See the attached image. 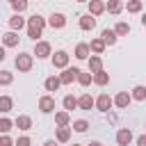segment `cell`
<instances>
[{
	"label": "cell",
	"instance_id": "1",
	"mask_svg": "<svg viewBox=\"0 0 146 146\" xmlns=\"http://www.w3.org/2000/svg\"><path fill=\"white\" fill-rule=\"evenodd\" d=\"M25 25H27V36L32 41H39V36L43 34V27H46V18L39 16V14H34V16H30L25 21Z\"/></svg>",
	"mask_w": 146,
	"mask_h": 146
},
{
	"label": "cell",
	"instance_id": "2",
	"mask_svg": "<svg viewBox=\"0 0 146 146\" xmlns=\"http://www.w3.org/2000/svg\"><path fill=\"white\" fill-rule=\"evenodd\" d=\"M14 64H16V68L21 71V73H27L30 68H32V55H27V52H21V55H16V59H14Z\"/></svg>",
	"mask_w": 146,
	"mask_h": 146
},
{
	"label": "cell",
	"instance_id": "3",
	"mask_svg": "<svg viewBox=\"0 0 146 146\" xmlns=\"http://www.w3.org/2000/svg\"><path fill=\"white\" fill-rule=\"evenodd\" d=\"M78 71H80V68H75V66H73V68H68V66H64V71H62V73H59L57 78H59V82H62V84H71V82L75 80V75H78Z\"/></svg>",
	"mask_w": 146,
	"mask_h": 146
},
{
	"label": "cell",
	"instance_id": "4",
	"mask_svg": "<svg viewBox=\"0 0 146 146\" xmlns=\"http://www.w3.org/2000/svg\"><path fill=\"white\" fill-rule=\"evenodd\" d=\"M34 55L39 59H46L50 55V43L48 41H34Z\"/></svg>",
	"mask_w": 146,
	"mask_h": 146
},
{
	"label": "cell",
	"instance_id": "5",
	"mask_svg": "<svg viewBox=\"0 0 146 146\" xmlns=\"http://www.w3.org/2000/svg\"><path fill=\"white\" fill-rule=\"evenodd\" d=\"M52 66H55V68L68 66V52H66V50H57V52L52 55Z\"/></svg>",
	"mask_w": 146,
	"mask_h": 146
},
{
	"label": "cell",
	"instance_id": "6",
	"mask_svg": "<svg viewBox=\"0 0 146 146\" xmlns=\"http://www.w3.org/2000/svg\"><path fill=\"white\" fill-rule=\"evenodd\" d=\"M39 110H41L43 114L55 112V98H52V96H41V98H39Z\"/></svg>",
	"mask_w": 146,
	"mask_h": 146
},
{
	"label": "cell",
	"instance_id": "7",
	"mask_svg": "<svg viewBox=\"0 0 146 146\" xmlns=\"http://www.w3.org/2000/svg\"><path fill=\"white\" fill-rule=\"evenodd\" d=\"M46 23H48V25H50V27H52V30H62V27H64V25H66V16H64V14H59V11H57V14H52V16H50V18H48V21H46Z\"/></svg>",
	"mask_w": 146,
	"mask_h": 146
},
{
	"label": "cell",
	"instance_id": "8",
	"mask_svg": "<svg viewBox=\"0 0 146 146\" xmlns=\"http://www.w3.org/2000/svg\"><path fill=\"white\" fill-rule=\"evenodd\" d=\"M2 46H5V48H16V46H18V32H14V30L5 32V34H2Z\"/></svg>",
	"mask_w": 146,
	"mask_h": 146
},
{
	"label": "cell",
	"instance_id": "9",
	"mask_svg": "<svg viewBox=\"0 0 146 146\" xmlns=\"http://www.w3.org/2000/svg\"><path fill=\"white\" fill-rule=\"evenodd\" d=\"M94 105H96L100 112H110V107H112V98H110V94H100V96L94 100Z\"/></svg>",
	"mask_w": 146,
	"mask_h": 146
},
{
	"label": "cell",
	"instance_id": "10",
	"mask_svg": "<svg viewBox=\"0 0 146 146\" xmlns=\"http://www.w3.org/2000/svg\"><path fill=\"white\" fill-rule=\"evenodd\" d=\"M130 141H132L130 128H121V130L116 132V144H119V146H130Z\"/></svg>",
	"mask_w": 146,
	"mask_h": 146
},
{
	"label": "cell",
	"instance_id": "11",
	"mask_svg": "<svg viewBox=\"0 0 146 146\" xmlns=\"http://www.w3.org/2000/svg\"><path fill=\"white\" fill-rule=\"evenodd\" d=\"M94 27H96V16H91V14L80 16V30L89 32V30H94Z\"/></svg>",
	"mask_w": 146,
	"mask_h": 146
},
{
	"label": "cell",
	"instance_id": "12",
	"mask_svg": "<svg viewBox=\"0 0 146 146\" xmlns=\"http://www.w3.org/2000/svg\"><path fill=\"white\" fill-rule=\"evenodd\" d=\"M91 82H96V84H100V87H105L107 82H110V73L107 71H96V73H91Z\"/></svg>",
	"mask_w": 146,
	"mask_h": 146
},
{
	"label": "cell",
	"instance_id": "13",
	"mask_svg": "<svg viewBox=\"0 0 146 146\" xmlns=\"http://www.w3.org/2000/svg\"><path fill=\"white\" fill-rule=\"evenodd\" d=\"M130 100H132V98H130V94H128V91H119V94H116V98H114L112 103H114L116 107H121V110H123V107H128V105H130Z\"/></svg>",
	"mask_w": 146,
	"mask_h": 146
},
{
	"label": "cell",
	"instance_id": "14",
	"mask_svg": "<svg viewBox=\"0 0 146 146\" xmlns=\"http://www.w3.org/2000/svg\"><path fill=\"white\" fill-rule=\"evenodd\" d=\"M87 2H89V14L91 16H100L105 11V2H100V0H87Z\"/></svg>",
	"mask_w": 146,
	"mask_h": 146
},
{
	"label": "cell",
	"instance_id": "15",
	"mask_svg": "<svg viewBox=\"0 0 146 146\" xmlns=\"http://www.w3.org/2000/svg\"><path fill=\"white\" fill-rule=\"evenodd\" d=\"M9 27H11L14 32H21V30L25 27V18H23L21 14H14V16L9 18Z\"/></svg>",
	"mask_w": 146,
	"mask_h": 146
},
{
	"label": "cell",
	"instance_id": "16",
	"mask_svg": "<svg viewBox=\"0 0 146 146\" xmlns=\"http://www.w3.org/2000/svg\"><path fill=\"white\" fill-rule=\"evenodd\" d=\"M14 125H16L18 130H30V128H32V119H30L27 114H21V116H16Z\"/></svg>",
	"mask_w": 146,
	"mask_h": 146
},
{
	"label": "cell",
	"instance_id": "17",
	"mask_svg": "<svg viewBox=\"0 0 146 146\" xmlns=\"http://www.w3.org/2000/svg\"><path fill=\"white\" fill-rule=\"evenodd\" d=\"M105 11H110V14H121V11H123V0H107Z\"/></svg>",
	"mask_w": 146,
	"mask_h": 146
},
{
	"label": "cell",
	"instance_id": "18",
	"mask_svg": "<svg viewBox=\"0 0 146 146\" xmlns=\"http://www.w3.org/2000/svg\"><path fill=\"white\" fill-rule=\"evenodd\" d=\"M100 39L105 41V46H114V43H116V34H114V30H110V27H105V30L100 32Z\"/></svg>",
	"mask_w": 146,
	"mask_h": 146
},
{
	"label": "cell",
	"instance_id": "19",
	"mask_svg": "<svg viewBox=\"0 0 146 146\" xmlns=\"http://www.w3.org/2000/svg\"><path fill=\"white\" fill-rule=\"evenodd\" d=\"M105 48H107V46H105V41H103V39H94V41L89 43V52H96V55H103V52H105Z\"/></svg>",
	"mask_w": 146,
	"mask_h": 146
},
{
	"label": "cell",
	"instance_id": "20",
	"mask_svg": "<svg viewBox=\"0 0 146 146\" xmlns=\"http://www.w3.org/2000/svg\"><path fill=\"white\" fill-rule=\"evenodd\" d=\"M43 87H46V91H57V89L62 87V82H59V78H57V75H50V78H46Z\"/></svg>",
	"mask_w": 146,
	"mask_h": 146
},
{
	"label": "cell",
	"instance_id": "21",
	"mask_svg": "<svg viewBox=\"0 0 146 146\" xmlns=\"http://www.w3.org/2000/svg\"><path fill=\"white\" fill-rule=\"evenodd\" d=\"M78 107H80V110H91V107H94V98H91L89 94H82V96L78 98Z\"/></svg>",
	"mask_w": 146,
	"mask_h": 146
},
{
	"label": "cell",
	"instance_id": "22",
	"mask_svg": "<svg viewBox=\"0 0 146 146\" xmlns=\"http://www.w3.org/2000/svg\"><path fill=\"white\" fill-rule=\"evenodd\" d=\"M87 59H89V73H96V71H100V68H103V59H100L98 55L87 57Z\"/></svg>",
	"mask_w": 146,
	"mask_h": 146
},
{
	"label": "cell",
	"instance_id": "23",
	"mask_svg": "<svg viewBox=\"0 0 146 146\" xmlns=\"http://www.w3.org/2000/svg\"><path fill=\"white\" fill-rule=\"evenodd\" d=\"M75 57L78 59H87L89 57V43H78L75 46Z\"/></svg>",
	"mask_w": 146,
	"mask_h": 146
},
{
	"label": "cell",
	"instance_id": "24",
	"mask_svg": "<svg viewBox=\"0 0 146 146\" xmlns=\"http://www.w3.org/2000/svg\"><path fill=\"white\" fill-rule=\"evenodd\" d=\"M71 139V128L68 125H59L57 128V141H68Z\"/></svg>",
	"mask_w": 146,
	"mask_h": 146
},
{
	"label": "cell",
	"instance_id": "25",
	"mask_svg": "<svg viewBox=\"0 0 146 146\" xmlns=\"http://www.w3.org/2000/svg\"><path fill=\"white\" fill-rule=\"evenodd\" d=\"M11 107H14V100L9 96H0V112L7 114V112H11Z\"/></svg>",
	"mask_w": 146,
	"mask_h": 146
},
{
	"label": "cell",
	"instance_id": "26",
	"mask_svg": "<svg viewBox=\"0 0 146 146\" xmlns=\"http://www.w3.org/2000/svg\"><path fill=\"white\" fill-rule=\"evenodd\" d=\"M141 7H144V2H141V0H130V2L125 5L128 14H139V11H141Z\"/></svg>",
	"mask_w": 146,
	"mask_h": 146
},
{
	"label": "cell",
	"instance_id": "27",
	"mask_svg": "<svg viewBox=\"0 0 146 146\" xmlns=\"http://www.w3.org/2000/svg\"><path fill=\"white\" fill-rule=\"evenodd\" d=\"M128 32H130V25H128L125 21H119L116 27H114V34H116V36H125Z\"/></svg>",
	"mask_w": 146,
	"mask_h": 146
},
{
	"label": "cell",
	"instance_id": "28",
	"mask_svg": "<svg viewBox=\"0 0 146 146\" xmlns=\"http://www.w3.org/2000/svg\"><path fill=\"white\" fill-rule=\"evenodd\" d=\"M130 98H135V100H144V98H146V87H144V84H137V87L132 89Z\"/></svg>",
	"mask_w": 146,
	"mask_h": 146
},
{
	"label": "cell",
	"instance_id": "29",
	"mask_svg": "<svg viewBox=\"0 0 146 146\" xmlns=\"http://www.w3.org/2000/svg\"><path fill=\"white\" fill-rule=\"evenodd\" d=\"M62 103H64V110H66V112H71V110H75V107H78V98H75V96H71V94H68V96H64V100H62Z\"/></svg>",
	"mask_w": 146,
	"mask_h": 146
},
{
	"label": "cell",
	"instance_id": "30",
	"mask_svg": "<svg viewBox=\"0 0 146 146\" xmlns=\"http://www.w3.org/2000/svg\"><path fill=\"white\" fill-rule=\"evenodd\" d=\"M55 123H57V128H59V125H68V123H71L68 112H57V114H55Z\"/></svg>",
	"mask_w": 146,
	"mask_h": 146
},
{
	"label": "cell",
	"instance_id": "31",
	"mask_svg": "<svg viewBox=\"0 0 146 146\" xmlns=\"http://www.w3.org/2000/svg\"><path fill=\"white\" fill-rule=\"evenodd\" d=\"M75 80L82 84V87H89L91 84V73H84V71H78V75H75Z\"/></svg>",
	"mask_w": 146,
	"mask_h": 146
},
{
	"label": "cell",
	"instance_id": "32",
	"mask_svg": "<svg viewBox=\"0 0 146 146\" xmlns=\"http://www.w3.org/2000/svg\"><path fill=\"white\" fill-rule=\"evenodd\" d=\"M73 130H75V132H87V130H89V121H84V119L73 121Z\"/></svg>",
	"mask_w": 146,
	"mask_h": 146
},
{
	"label": "cell",
	"instance_id": "33",
	"mask_svg": "<svg viewBox=\"0 0 146 146\" xmlns=\"http://www.w3.org/2000/svg\"><path fill=\"white\" fill-rule=\"evenodd\" d=\"M11 9H14L16 14L25 11V9H27V0H11Z\"/></svg>",
	"mask_w": 146,
	"mask_h": 146
},
{
	"label": "cell",
	"instance_id": "34",
	"mask_svg": "<svg viewBox=\"0 0 146 146\" xmlns=\"http://www.w3.org/2000/svg\"><path fill=\"white\" fill-rule=\"evenodd\" d=\"M11 128H14V121H9V119H5V116H2V119H0V132H2V135H7Z\"/></svg>",
	"mask_w": 146,
	"mask_h": 146
},
{
	"label": "cell",
	"instance_id": "35",
	"mask_svg": "<svg viewBox=\"0 0 146 146\" xmlns=\"http://www.w3.org/2000/svg\"><path fill=\"white\" fill-rule=\"evenodd\" d=\"M11 82H14V73L0 71V84H11Z\"/></svg>",
	"mask_w": 146,
	"mask_h": 146
},
{
	"label": "cell",
	"instance_id": "36",
	"mask_svg": "<svg viewBox=\"0 0 146 146\" xmlns=\"http://www.w3.org/2000/svg\"><path fill=\"white\" fill-rule=\"evenodd\" d=\"M30 144H32V139H30V137H18L14 146H30Z\"/></svg>",
	"mask_w": 146,
	"mask_h": 146
},
{
	"label": "cell",
	"instance_id": "37",
	"mask_svg": "<svg viewBox=\"0 0 146 146\" xmlns=\"http://www.w3.org/2000/svg\"><path fill=\"white\" fill-rule=\"evenodd\" d=\"M0 146H14V141H11V137H7V135H2V137H0Z\"/></svg>",
	"mask_w": 146,
	"mask_h": 146
},
{
	"label": "cell",
	"instance_id": "38",
	"mask_svg": "<svg viewBox=\"0 0 146 146\" xmlns=\"http://www.w3.org/2000/svg\"><path fill=\"white\" fill-rule=\"evenodd\" d=\"M137 146H146V135H139L137 137Z\"/></svg>",
	"mask_w": 146,
	"mask_h": 146
},
{
	"label": "cell",
	"instance_id": "39",
	"mask_svg": "<svg viewBox=\"0 0 146 146\" xmlns=\"http://www.w3.org/2000/svg\"><path fill=\"white\" fill-rule=\"evenodd\" d=\"M5 57H7V52H5V46H0V62H5Z\"/></svg>",
	"mask_w": 146,
	"mask_h": 146
},
{
	"label": "cell",
	"instance_id": "40",
	"mask_svg": "<svg viewBox=\"0 0 146 146\" xmlns=\"http://www.w3.org/2000/svg\"><path fill=\"white\" fill-rule=\"evenodd\" d=\"M43 146H57V141H55V139H48V141H46Z\"/></svg>",
	"mask_w": 146,
	"mask_h": 146
},
{
	"label": "cell",
	"instance_id": "41",
	"mask_svg": "<svg viewBox=\"0 0 146 146\" xmlns=\"http://www.w3.org/2000/svg\"><path fill=\"white\" fill-rule=\"evenodd\" d=\"M87 146H103L100 141H91V144H87Z\"/></svg>",
	"mask_w": 146,
	"mask_h": 146
},
{
	"label": "cell",
	"instance_id": "42",
	"mask_svg": "<svg viewBox=\"0 0 146 146\" xmlns=\"http://www.w3.org/2000/svg\"><path fill=\"white\" fill-rule=\"evenodd\" d=\"M78 2H87V0H78Z\"/></svg>",
	"mask_w": 146,
	"mask_h": 146
},
{
	"label": "cell",
	"instance_id": "43",
	"mask_svg": "<svg viewBox=\"0 0 146 146\" xmlns=\"http://www.w3.org/2000/svg\"><path fill=\"white\" fill-rule=\"evenodd\" d=\"M73 146H80V144H73Z\"/></svg>",
	"mask_w": 146,
	"mask_h": 146
},
{
	"label": "cell",
	"instance_id": "44",
	"mask_svg": "<svg viewBox=\"0 0 146 146\" xmlns=\"http://www.w3.org/2000/svg\"><path fill=\"white\" fill-rule=\"evenodd\" d=\"M9 2H11V0H9Z\"/></svg>",
	"mask_w": 146,
	"mask_h": 146
}]
</instances>
